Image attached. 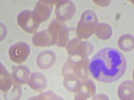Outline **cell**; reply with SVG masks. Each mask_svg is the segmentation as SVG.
<instances>
[{"label": "cell", "instance_id": "1", "mask_svg": "<svg viewBox=\"0 0 134 100\" xmlns=\"http://www.w3.org/2000/svg\"><path fill=\"white\" fill-rule=\"evenodd\" d=\"M88 67L91 74L96 80L111 83L124 76L127 69V61L120 51L106 47L93 57Z\"/></svg>", "mask_w": 134, "mask_h": 100}, {"label": "cell", "instance_id": "2", "mask_svg": "<svg viewBox=\"0 0 134 100\" xmlns=\"http://www.w3.org/2000/svg\"><path fill=\"white\" fill-rule=\"evenodd\" d=\"M66 61L62 71L63 76L72 73L78 78L86 79L89 74L88 71V59L87 57L72 56Z\"/></svg>", "mask_w": 134, "mask_h": 100}, {"label": "cell", "instance_id": "3", "mask_svg": "<svg viewBox=\"0 0 134 100\" xmlns=\"http://www.w3.org/2000/svg\"><path fill=\"white\" fill-rule=\"evenodd\" d=\"M97 27L98 19L96 14L93 11H86L82 14L78 23L76 33L81 39H88L96 32Z\"/></svg>", "mask_w": 134, "mask_h": 100}, {"label": "cell", "instance_id": "4", "mask_svg": "<svg viewBox=\"0 0 134 100\" xmlns=\"http://www.w3.org/2000/svg\"><path fill=\"white\" fill-rule=\"evenodd\" d=\"M48 31L52 36L54 45L59 47H64L69 40V30L65 24L53 20L50 23Z\"/></svg>", "mask_w": 134, "mask_h": 100}, {"label": "cell", "instance_id": "5", "mask_svg": "<svg viewBox=\"0 0 134 100\" xmlns=\"http://www.w3.org/2000/svg\"><path fill=\"white\" fill-rule=\"evenodd\" d=\"M66 50L70 56L87 57L92 53L93 47L88 41H81L79 39H73L69 41Z\"/></svg>", "mask_w": 134, "mask_h": 100}, {"label": "cell", "instance_id": "6", "mask_svg": "<svg viewBox=\"0 0 134 100\" xmlns=\"http://www.w3.org/2000/svg\"><path fill=\"white\" fill-rule=\"evenodd\" d=\"M30 53V47L26 42L20 41L11 46L8 51L9 58L13 62L21 64L24 62Z\"/></svg>", "mask_w": 134, "mask_h": 100}, {"label": "cell", "instance_id": "7", "mask_svg": "<svg viewBox=\"0 0 134 100\" xmlns=\"http://www.w3.org/2000/svg\"><path fill=\"white\" fill-rule=\"evenodd\" d=\"M56 17L61 22L69 21L76 12V7L71 1H58L56 5Z\"/></svg>", "mask_w": 134, "mask_h": 100}, {"label": "cell", "instance_id": "8", "mask_svg": "<svg viewBox=\"0 0 134 100\" xmlns=\"http://www.w3.org/2000/svg\"><path fill=\"white\" fill-rule=\"evenodd\" d=\"M18 23L27 33H33L38 30L39 23L34 17L33 13L30 11H24L18 15Z\"/></svg>", "mask_w": 134, "mask_h": 100}, {"label": "cell", "instance_id": "9", "mask_svg": "<svg viewBox=\"0 0 134 100\" xmlns=\"http://www.w3.org/2000/svg\"><path fill=\"white\" fill-rule=\"evenodd\" d=\"M52 2L39 1L32 11L33 15L38 23L46 21L50 17L52 10Z\"/></svg>", "mask_w": 134, "mask_h": 100}, {"label": "cell", "instance_id": "10", "mask_svg": "<svg viewBox=\"0 0 134 100\" xmlns=\"http://www.w3.org/2000/svg\"><path fill=\"white\" fill-rule=\"evenodd\" d=\"M96 91L95 85L91 79L81 82L79 87L76 91V99H86L94 95Z\"/></svg>", "mask_w": 134, "mask_h": 100}, {"label": "cell", "instance_id": "11", "mask_svg": "<svg viewBox=\"0 0 134 100\" xmlns=\"http://www.w3.org/2000/svg\"><path fill=\"white\" fill-rule=\"evenodd\" d=\"M30 70L26 65L15 66L12 71L14 82L18 84H24L28 82Z\"/></svg>", "mask_w": 134, "mask_h": 100}, {"label": "cell", "instance_id": "12", "mask_svg": "<svg viewBox=\"0 0 134 100\" xmlns=\"http://www.w3.org/2000/svg\"><path fill=\"white\" fill-rule=\"evenodd\" d=\"M28 85L32 89L36 91L45 90L47 86V79L46 77L40 73H33L28 79Z\"/></svg>", "mask_w": 134, "mask_h": 100}, {"label": "cell", "instance_id": "13", "mask_svg": "<svg viewBox=\"0 0 134 100\" xmlns=\"http://www.w3.org/2000/svg\"><path fill=\"white\" fill-rule=\"evenodd\" d=\"M32 42L38 47H46L54 45L52 38L48 29L35 33L32 38Z\"/></svg>", "mask_w": 134, "mask_h": 100}, {"label": "cell", "instance_id": "14", "mask_svg": "<svg viewBox=\"0 0 134 100\" xmlns=\"http://www.w3.org/2000/svg\"><path fill=\"white\" fill-rule=\"evenodd\" d=\"M56 61L55 53L52 51H44L37 58V64L40 68L48 69L54 65Z\"/></svg>", "mask_w": 134, "mask_h": 100}, {"label": "cell", "instance_id": "15", "mask_svg": "<svg viewBox=\"0 0 134 100\" xmlns=\"http://www.w3.org/2000/svg\"><path fill=\"white\" fill-rule=\"evenodd\" d=\"M133 82L125 81L119 85L118 90V95L121 99H131L133 95Z\"/></svg>", "mask_w": 134, "mask_h": 100}, {"label": "cell", "instance_id": "16", "mask_svg": "<svg viewBox=\"0 0 134 100\" xmlns=\"http://www.w3.org/2000/svg\"><path fill=\"white\" fill-rule=\"evenodd\" d=\"M64 76V85L66 89L71 92H76L81 83L79 78L72 73H68Z\"/></svg>", "mask_w": 134, "mask_h": 100}, {"label": "cell", "instance_id": "17", "mask_svg": "<svg viewBox=\"0 0 134 100\" xmlns=\"http://www.w3.org/2000/svg\"><path fill=\"white\" fill-rule=\"evenodd\" d=\"M12 83L10 75L5 67L1 64V90L3 92H7L9 90Z\"/></svg>", "mask_w": 134, "mask_h": 100}, {"label": "cell", "instance_id": "18", "mask_svg": "<svg viewBox=\"0 0 134 100\" xmlns=\"http://www.w3.org/2000/svg\"><path fill=\"white\" fill-rule=\"evenodd\" d=\"M118 46L119 48L125 52L132 50L133 48V38L132 35L126 34L120 37L118 41Z\"/></svg>", "mask_w": 134, "mask_h": 100}, {"label": "cell", "instance_id": "19", "mask_svg": "<svg viewBox=\"0 0 134 100\" xmlns=\"http://www.w3.org/2000/svg\"><path fill=\"white\" fill-rule=\"evenodd\" d=\"M96 35L99 38L103 40H106L111 38L112 35L111 27L107 23H100L98 25L96 30Z\"/></svg>", "mask_w": 134, "mask_h": 100}, {"label": "cell", "instance_id": "20", "mask_svg": "<svg viewBox=\"0 0 134 100\" xmlns=\"http://www.w3.org/2000/svg\"><path fill=\"white\" fill-rule=\"evenodd\" d=\"M57 97L61 98L60 97L57 96L53 91H48L46 92L42 93L40 94V95H38L36 97H31L30 99H59L57 98Z\"/></svg>", "mask_w": 134, "mask_h": 100}]
</instances>
